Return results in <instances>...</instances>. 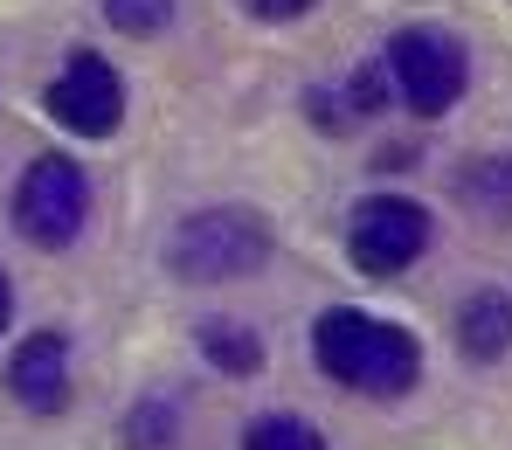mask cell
I'll return each mask as SVG.
<instances>
[{
    "label": "cell",
    "mask_w": 512,
    "mask_h": 450,
    "mask_svg": "<svg viewBox=\"0 0 512 450\" xmlns=\"http://www.w3.org/2000/svg\"><path fill=\"white\" fill-rule=\"evenodd\" d=\"M84 215H90V180L77 160L49 153L35 160L21 187H14V229L35 243V250H70L84 236Z\"/></svg>",
    "instance_id": "obj_4"
},
{
    "label": "cell",
    "mask_w": 512,
    "mask_h": 450,
    "mask_svg": "<svg viewBox=\"0 0 512 450\" xmlns=\"http://www.w3.org/2000/svg\"><path fill=\"white\" fill-rule=\"evenodd\" d=\"M277 236L256 208H201L167 236V264L187 284H215V277H250L270 264Z\"/></svg>",
    "instance_id": "obj_2"
},
{
    "label": "cell",
    "mask_w": 512,
    "mask_h": 450,
    "mask_svg": "<svg viewBox=\"0 0 512 450\" xmlns=\"http://www.w3.org/2000/svg\"><path fill=\"white\" fill-rule=\"evenodd\" d=\"M312 360H319L340 388L374 395V402H395V395H409V388L423 381V347H416L402 326H388V319H374V312H353V305L319 312V326H312Z\"/></svg>",
    "instance_id": "obj_1"
},
{
    "label": "cell",
    "mask_w": 512,
    "mask_h": 450,
    "mask_svg": "<svg viewBox=\"0 0 512 450\" xmlns=\"http://www.w3.org/2000/svg\"><path fill=\"white\" fill-rule=\"evenodd\" d=\"M7 388L28 416H56L70 402V340L63 333H35L21 340L14 360H7Z\"/></svg>",
    "instance_id": "obj_7"
},
{
    "label": "cell",
    "mask_w": 512,
    "mask_h": 450,
    "mask_svg": "<svg viewBox=\"0 0 512 450\" xmlns=\"http://www.w3.org/2000/svg\"><path fill=\"white\" fill-rule=\"evenodd\" d=\"M256 21H298V14H312V0H243Z\"/></svg>",
    "instance_id": "obj_13"
},
{
    "label": "cell",
    "mask_w": 512,
    "mask_h": 450,
    "mask_svg": "<svg viewBox=\"0 0 512 450\" xmlns=\"http://www.w3.org/2000/svg\"><path fill=\"white\" fill-rule=\"evenodd\" d=\"M104 21L118 35H160L173 21V0H104Z\"/></svg>",
    "instance_id": "obj_12"
},
{
    "label": "cell",
    "mask_w": 512,
    "mask_h": 450,
    "mask_svg": "<svg viewBox=\"0 0 512 450\" xmlns=\"http://www.w3.org/2000/svg\"><path fill=\"white\" fill-rule=\"evenodd\" d=\"M423 250H429V215L416 201H402V194H374L346 222V257H353L360 277H395V270L416 264Z\"/></svg>",
    "instance_id": "obj_5"
},
{
    "label": "cell",
    "mask_w": 512,
    "mask_h": 450,
    "mask_svg": "<svg viewBox=\"0 0 512 450\" xmlns=\"http://www.w3.org/2000/svg\"><path fill=\"white\" fill-rule=\"evenodd\" d=\"M243 450H326V437H319L305 416H256Z\"/></svg>",
    "instance_id": "obj_11"
},
{
    "label": "cell",
    "mask_w": 512,
    "mask_h": 450,
    "mask_svg": "<svg viewBox=\"0 0 512 450\" xmlns=\"http://www.w3.org/2000/svg\"><path fill=\"white\" fill-rule=\"evenodd\" d=\"M49 111H56V125H70L77 139H111L118 118H125V77H118L104 56L77 49V56L63 63V77L49 84Z\"/></svg>",
    "instance_id": "obj_6"
},
{
    "label": "cell",
    "mask_w": 512,
    "mask_h": 450,
    "mask_svg": "<svg viewBox=\"0 0 512 450\" xmlns=\"http://www.w3.org/2000/svg\"><path fill=\"white\" fill-rule=\"evenodd\" d=\"M201 354L215 360L222 374H256L263 347H256V333H243V326H229V319H208V326H201Z\"/></svg>",
    "instance_id": "obj_10"
},
{
    "label": "cell",
    "mask_w": 512,
    "mask_h": 450,
    "mask_svg": "<svg viewBox=\"0 0 512 450\" xmlns=\"http://www.w3.org/2000/svg\"><path fill=\"white\" fill-rule=\"evenodd\" d=\"M457 201L471 215H492V222H512V153H485L457 174Z\"/></svg>",
    "instance_id": "obj_9"
},
{
    "label": "cell",
    "mask_w": 512,
    "mask_h": 450,
    "mask_svg": "<svg viewBox=\"0 0 512 450\" xmlns=\"http://www.w3.org/2000/svg\"><path fill=\"white\" fill-rule=\"evenodd\" d=\"M381 70L395 77V97H402L416 118H443V111L464 97V84H471L464 42L443 35V28H402V35L388 42Z\"/></svg>",
    "instance_id": "obj_3"
},
{
    "label": "cell",
    "mask_w": 512,
    "mask_h": 450,
    "mask_svg": "<svg viewBox=\"0 0 512 450\" xmlns=\"http://www.w3.org/2000/svg\"><path fill=\"white\" fill-rule=\"evenodd\" d=\"M457 347L471 360H499L512 347V298L506 291H471L457 312Z\"/></svg>",
    "instance_id": "obj_8"
},
{
    "label": "cell",
    "mask_w": 512,
    "mask_h": 450,
    "mask_svg": "<svg viewBox=\"0 0 512 450\" xmlns=\"http://www.w3.org/2000/svg\"><path fill=\"white\" fill-rule=\"evenodd\" d=\"M14 319V284H7V270H0V326Z\"/></svg>",
    "instance_id": "obj_14"
}]
</instances>
